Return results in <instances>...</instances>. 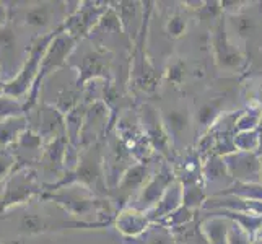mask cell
Returning a JSON list of instances; mask_svg holds the SVG:
<instances>
[{
  "label": "cell",
  "instance_id": "obj_1",
  "mask_svg": "<svg viewBox=\"0 0 262 244\" xmlns=\"http://www.w3.org/2000/svg\"><path fill=\"white\" fill-rule=\"evenodd\" d=\"M15 7L10 8V21L16 26V28H28L34 31V38L39 36V30H48L54 31L60 28L64 23H60V18L67 20V4H59V2H33L26 4L23 2L15 4Z\"/></svg>",
  "mask_w": 262,
  "mask_h": 244
},
{
  "label": "cell",
  "instance_id": "obj_2",
  "mask_svg": "<svg viewBox=\"0 0 262 244\" xmlns=\"http://www.w3.org/2000/svg\"><path fill=\"white\" fill-rule=\"evenodd\" d=\"M62 31H64V25L51 33H46V34L31 39L28 49H26V56H25L23 65H21L20 72H18V75L5 83L7 96H12L15 99H21L25 96H28L34 80L38 77L39 65H41L44 54H46L49 44L56 39V36L60 34Z\"/></svg>",
  "mask_w": 262,
  "mask_h": 244
},
{
  "label": "cell",
  "instance_id": "obj_3",
  "mask_svg": "<svg viewBox=\"0 0 262 244\" xmlns=\"http://www.w3.org/2000/svg\"><path fill=\"white\" fill-rule=\"evenodd\" d=\"M77 42L78 41L75 38H72L70 34L62 31L60 34L56 36V39L49 44V48H48L46 54H44V57L41 60L38 77H36L30 93L25 99V111L26 113L31 111L36 106V103H38V98L41 95L44 80L49 78L54 72H59L62 67L67 65V59L72 56V52L75 51Z\"/></svg>",
  "mask_w": 262,
  "mask_h": 244
},
{
  "label": "cell",
  "instance_id": "obj_4",
  "mask_svg": "<svg viewBox=\"0 0 262 244\" xmlns=\"http://www.w3.org/2000/svg\"><path fill=\"white\" fill-rule=\"evenodd\" d=\"M60 181H56L49 186H44L48 191H57L60 187L70 184H80L88 191L104 192L103 186V166H101V151L98 145H90L78 158V165L74 171L64 174Z\"/></svg>",
  "mask_w": 262,
  "mask_h": 244
},
{
  "label": "cell",
  "instance_id": "obj_5",
  "mask_svg": "<svg viewBox=\"0 0 262 244\" xmlns=\"http://www.w3.org/2000/svg\"><path fill=\"white\" fill-rule=\"evenodd\" d=\"M38 194L42 195V186L34 168H15L5 179L4 192L0 194V212L28 202Z\"/></svg>",
  "mask_w": 262,
  "mask_h": 244
},
{
  "label": "cell",
  "instance_id": "obj_6",
  "mask_svg": "<svg viewBox=\"0 0 262 244\" xmlns=\"http://www.w3.org/2000/svg\"><path fill=\"white\" fill-rule=\"evenodd\" d=\"M88 189L80 184H70V187H60L57 191L42 192V198H49L59 204L72 216H90L99 209V202L93 195H88Z\"/></svg>",
  "mask_w": 262,
  "mask_h": 244
},
{
  "label": "cell",
  "instance_id": "obj_7",
  "mask_svg": "<svg viewBox=\"0 0 262 244\" xmlns=\"http://www.w3.org/2000/svg\"><path fill=\"white\" fill-rule=\"evenodd\" d=\"M106 12L107 7L98 8L96 4H78L77 10L64 21V31L80 41L85 36H90Z\"/></svg>",
  "mask_w": 262,
  "mask_h": 244
},
{
  "label": "cell",
  "instance_id": "obj_8",
  "mask_svg": "<svg viewBox=\"0 0 262 244\" xmlns=\"http://www.w3.org/2000/svg\"><path fill=\"white\" fill-rule=\"evenodd\" d=\"M82 228V227H98V223H86V221H66L59 218H49L39 213H26L20 220V233L23 234H39L48 231H57L66 228Z\"/></svg>",
  "mask_w": 262,
  "mask_h": 244
},
{
  "label": "cell",
  "instance_id": "obj_9",
  "mask_svg": "<svg viewBox=\"0 0 262 244\" xmlns=\"http://www.w3.org/2000/svg\"><path fill=\"white\" fill-rule=\"evenodd\" d=\"M34 130L39 134L44 145H48V143H51L56 139L66 137V116L59 113L49 103H42L39 109L38 127Z\"/></svg>",
  "mask_w": 262,
  "mask_h": 244
},
{
  "label": "cell",
  "instance_id": "obj_10",
  "mask_svg": "<svg viewBox=\"0 0 262 244\" xmlns=\"http://www.w3.org/2000/svg\"><path fill=\"white\" fill-rule=\"evenodd\" d=\"M70 67H74L78 74L77 78V85L80 86L85 83L90 78H96V77H106L104 72H107L110 67V62L106 60V56L99 51H86L77 64H70Z\"/></svg>",
  "mask_w": 262,
  "mask_h": 244
},
{
  "label": "cell",
  "instance_id": "obj_11",
  "mask_svg": "<svg viewBox=\"0 0 262 244\" xmlns=\"http://www.w3.org/2000/svg\"><path fill=\"white\" fill-rule=\"evenodd\" d=\"M16 44V26L12 21L0 26V75H2V80L7 70H15V59L18 57ZM15 74H18L16 70Z\"/></svg>",
  "mask_w": 262,
  "mask_h": 244
},
{
  "label": "cell",
  "instance_id": "obj_12",
  "mask_svg": "<svg viewBox=\"0 0 262 244\" xmlns=\"http://www.w3.org/2000/svg\"><path fill=\"white\" fill-rule=\"evenodd\" d=\"M30 129L28 114L8 117L0 122V148H10L18 142L25 130Z\"/></svg>",
  "mask_w": 262,
  "mask_h": 244
},
{
  "label": "cell",
  "instance_id": "obj_13",
  "mask_svg": "<svg viewBox=\"0 0 262 244\" xmlns=\"http://www.w3.org/2000/svg\"><path fill=\"white\" fill-rule=\"evenodd\" d=\"M171 181H173V174L168 173V171L165 169L163 173L158 174L155 179L151 181V183L145 187V191H143L142 194V198L140 202L148 207L151 204H157L161 201V195H163V192L168 189V186L171 184Z\"/></svg>",
  "mask_w": 262,
  "mask_h": 244
},
{
  "label": "cell",
  "instance_id": "obj_14",
  "mask_svg": "<svg viewBox=\"0 0 262 244\" xmlns=\"http://www.w3.org/2000/svg\"><path fill=\"white\" fill-rule=\"evenodd\" d=\"M140 215L142 213H135L134 210L122 212L119 218H117V228H119L122 233L129 234V236L142 233L147 227V220Z\"/></svg>",
  "mask_w": 262,
  "mask_h": 244
},
{
  "label": "cell",
  "instance_id": "obj_15",
  "mask_svg": "<svg viewBox=\"0 0 262 244\" xmlns=\"http://www.w3.org/2000/svg\"><path fill=\"white\" fill-rule=\"evenodd\" d=\"M241 163H231V161H228V166H230V169H231V173L234 174V178H246V179H249L251 176H257V171H259V163L252 158V157H249V155H246L245 158H238Z\"/></svg>",
  "mask_w": 262,
  "mask_h": 244
},
{
  "label": "cell",
  "instance_id": "obj_16",
  "mask_svg": "<svg viewBox=\"0 0 262 244\" xmlns=\"http://www.w3.org/2000/svg\"><path fill=\"white\" fill-rule=\"evenodd\" d=\"M209 244H228V228L223 220H212L204 225Z\"/></svg>",
  "mask_w": 262,
  "mask_h": 244
},
{
  "label": "cell",
  "instance_id": "obj_17",
  "mask_svg": "<svg viewBox=\"0 0 262 244\" xmlns=\"http://www.w3.org/2000/svg\"><path fill=\"white\" fill-rule=\"evenodd\" d=\"M23 114H26L25 103H21L20 99H15L12 96H7V95L0 96V122L8 119V117L23 116Z\"/></svg>",
  "mask_w": 262,
  "mask_h": 244
},
{
  "label": "cell",
  "instance_id": "obj_18",
  "mask_svg": "<svg viewBox=\"0 0 262 244\" xmlns=\"http://www.w3.org/2000/svg\"><path fill=\"white\" fill-rule=\"evenodd\" d=\"M186 109H174L171 111L169 114H166L165 122L168 124V127L171 129L174 135L183 134V130L186 129L187 124V113H184Z\"/></svg>",
  "mask_w": 262,
  "mask_h": 244
},
{
  "label": "cell",
  "instance_id": "obj_19",
  "mask_svg": "<svg viewBox=\"0 0 262 244\" xmlns=\"http://www.w3.org/2000/svg\"><path fill=\"white\" fill-rule=\"evenodd\" d=\"M16 166V158L12 150H2L0 148V181L7 179L13 173Z\"/></svg>",
  "mask_w": 262,
  "mask_h": 244
},
{
  "label": "cell",
  "instance_id": "obj_20",
  "mask_svg": "<svg viewBox=\"0 0 262 244\" xmlns=\"http://www.w3.org/2000/svg\"><path fill=\"white\" fill-rule=\"evenodd\" d=\"M147 244H176V242L171 238V234H168L165 230H158L155 233H150Z\"/></svg>",
  "mask_w": 262,
  "mask_h": 244
},
{
  "label": "cell",
  "instance_id": "obj_21",
  "mask_svg": "<svg viewBox=\"0 0 262 244\" xmlns=\"http://www.w3.org/2000/svg\"><path fill=\"white\" fill-rule=\"evenodd\" d=\"M184 28H186V23H184L183 18H179V16H174L168 25V31L173 36H179L181 33L184 31Z\"/></svg>",
  "mask_w": 262,
  "mask_h": 244
},
{
  "label": "cell",
  "instance_id": "obj_22",
  "mask_svg": "<svg viewBox=\"0 0 262 244\" xmlns=\"http://www.w3.org/2000/svg\"><path fill=\"white\" fill-rule=\"evenodd\" d=\"M8 2H0V26L10 21V8L7 7Z\"/></svg>",
  "mask_w": 262,
  "mask_h": 244
},
{
  "label": "cell",
  "instance_id": "obj_23",
  "mask_svg": "<svg viewBox=\"0 0 262 244\" xmlns=\"http://www.w3.org/2000/svg\"><path fill=\"white\" fill-rule=\"evenodd\" d=\"M5 95V81L2 80V75H0V96Z\"/></svg>",
  "mask_w": 262,
  "mask_h": 244
},
{
  "label": "cell",
  "instance_id": "obj_24",
  "mask_svg": "<svg viewBox=\"0 0 262 244\" xmlns=\"http://www.w3.org/2000/svg\"><path fill=\"white\" fill-rule=\"evenodd\" d=\"M259 122H260V127H262V116H260V121Z\"/></svg>",
  "mask_w": 262,
  "mask_h": 244
},
{
  "label": "cell",
  "instance_id": "obj_25",
  "mask_svg": "<svg viewBox=\"0 0 262 244\" xmlns=\"http://www.w3.org/2000/svg\"><path fill=\"white\" fill-rule=\"evenodd\" d=\"M260 174H262V163H260Z\"/></svg>",
  "mask_w": 262,
  "mask_h": 244
}]
</instances>
